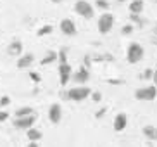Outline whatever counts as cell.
<instances>
[{
    "label": "cell",
    "mask_w": 157,
    "mask_h": 147,
    "mask_svg": "<svg viewBox=\"0 0 157 147\" xmlns=\"http://www.w3.org/2000/svg\"><path fill=\"white\" fill-rule=\"evenodd\" d=\"M155 31H157V24H155Z\"/></svg>",
    "instance_id": "35"
},
{
    "label": "cell",
    "mask_w": 157,
    "mask_h": 147,
    "mask_svg": "<svg viewBox=\"0 0 157 147\" xmlns=\"http://www.w3.org/2000/svg\"><path fill=\"white\" fill-rule=\"evenodd\" d=\"M33 62H35V55L33 54H24V55L21 54L17 62H16V66H17V69H26V68H29Z\"/></svg>",
    "instance_id": "11"
},
{
    "label": "cell",
    "mask_w": 157,
    "mask_h": 147,
    "mask_svg": "<svg viewBox=\"0 0 157 147\" xmlns=\"http://www.w3.org/2000/svg\"><path fill=\"white\" fill-rule=\"evenodd\" d=\"M52 31H54V26H50V24H45V26H42V28L36 31V35H38V37H45V35H50Z\"/></svg>",
    "instance_id": "20"
},
{
    "label": "cell",
    "mask_w": 157,
    "mask_h": 147,
    "mask_svg": "<svg viewBox=\"0 0 157 147\" xmlns=\"http://www.w3.org/2000/svg\"><path fill=\"white\" fill-rule=\"evenodd\" d=\"M59 28H60V31H62V35H66V37H74L76 35V24H74V21L73 19H69V18H66V19H62L60 21V24H59Z\"/></svg>",
    "instance_id": "8"
},
{
    "label": "cell",
    "mask_w": 157,
    "mask_h": 147,
    "mask_svg": "<svg viewBox=\"0 0 157 147\" xmlns=\"http://www.w3.org/2000/svg\"><path fill=\"white\" fill-rule=\"evenodd\" d=\"M97 26H98V31H100L102 35H107V33L112 30V26H114V16H112L111 12H104L100 18H98Z\"/></svg>",
    "instance_id": "4"
},
{
    "label": "cell",
    "mask_w": 157,
    "mask_h": 147,
    "mask_svg": "<svg viewBox=\"0 0 157 147\" xmlns=\"http://www.w3.org/2000/svg\"><path fill=\"white\" fill-rule=\"evenodd\" d=\"M10 104V97L9 95H2L0 97V107H5Z\"/></svg>",
    "instance_id": "25"
},
{
    "label": "cell",
    "mask_w": 157,
    "mask_h": 147,
    "mask_svg": "<svg viewBox=\"0 0 157 147\" xmlns=\"http://www.w3.org/2000/svg\"><path fill=\"white\" fill-rule=\"evenodd\" d=\"M143 55H145V50H143V47L136 42L133 43H129L128 45V50H126V59H128L129 64H136L140 61L143 59Z\"/></svg>",
    "instance_id": "1"
},
{
    "label": "cell",
    "mask_w": 157,
    "mask_h": 147,
    "mask_svg": "<svg viewBox=\"0 0 157 147\" xmlns=\"http://www.w3.org/2000/svg\"><path fill=\"white\" fill-rule=\"evenodd\" d=\"M71 76H73V68L69 66V62L59 64V83H60V87H66V85L71 81Z\"/></svg>",
    "instance_id": "6"
},
{
    "label": "cell",
    "mask_w": 157,
    "mask_h": 147,
    "mask_svg": "<svg viewBox=\"0 0 157 147\" xmlns=\"http://www.w3.org/2000/svg\"><path fill=\"white\" fill-rule=\"evenodd\" d=\"M90 97H92V101H93V102H100V101H102V93L97 92V90H93V92L90 93Z\"/></svg>",
    "instance_id": "26"
},
{
    "label": "cell",
    "mask_w": 157,
    "mask_h": 147,
    "mask_svg": "<svg viewBox=\"0 0 157 147\" xmlns=\"http://www.w3.org/2000/svg\"><path fill=\"white\" fill-rule=\"evenodd\" d=\"M48 120H50L52 125L60 123V120H62V107H60V104H52L50 106V109H48Z\"/></svg>",
    "instance_id": "10"
},
{
    "label": "cell",
    "mask_w": 157,
    "mask_h": 147,
    "mask_svg": "<svg viewBox=\"0 0 157 147\" xmlns=\"http://www.w3.org/2000/svg\"><path fill=\"white\" fill-rule=\"evenodd\" d=\"M52 2H54V4H59V2H62V0H52Z\"/></svg>",
    "instance_id": "33"
},
{
    "label": "cell",
    "mask_w": 157,
    "mask_h": 147,
    "mask_svg": "<svg viewBox=\"0 0 157 147\" xmlns=\"http://www.w3.org/2000/svg\"><path fill=\"white\" fill-rule=\"evenodd\" d=\"M116 2H121V4H123V2H126V0H116Z\"/></svg>",
    "instance_id": "34"
},
{
    "label": "cell",
    "mask_w": 157,
    "mask_h": 147,
    "mask_svg": "<svg viewBox=\"0 0 157 147\" xmlns=\"http://www.w3.org/2000/svg\"><path fill=\"white\" fill-rule=\"evenodd\" d=\"M67 92H69V101L83 102V101H86L88 97H90L92 88L85 87V85H79V87H74V88H71V90H67Z\"/></svg>",
    "instance_id": "3"
},
{
    "label": "cell",
    "mask_w": 157,
    "mask_h": 147,
    "mask_svg": "<svg viewBox=\"0 0 157 147\" xmlns=\"http://www.w3.org/2000/svg\"><path fill=\"white\" fill-rule=\"evenodd\" d=\"M95 7H97V9H100V10H107L111 5H109V2H107V0H97V2H95Z\"/></svg>",
    "instance_id": "21"
},
{
    "label": "cell",
    "mask_w": 157,
    "mask_h": 147,
    "mask_svg": "<svg viewBox=\"0 0 157 147\" xmlns=\"http://www.w3.org/2000/svg\"><path fill=\"white\" fill-rule=\"evenodd\" d=\"M60 97H62L64 101H69V92H60Z\"/></svg>",
    "instance_id": "31"
},
{
    "label": "cell",
    "mask_w": 157,
    "mask_h": 147,
    "mask_svg": "<svg viewBox=\"0 0 157 147\" xmlns=\"http://www.w3.org/2000/svg\"><path fill=\"white\" fill-rule=\"evenodd\" d=\"M7 54H9V55H21V54H23V42H21V40L10 42L9 47H7Z\"/></svg>",
    "instance_id": "14"
},
{
    "label": "cell",
    "mask_w": 157,
    "mask_h": 147,
    "mask_svg": "<svg viewBox=\"0 0 157 147\" xmlns=\"http://www.w3.org/2000/svg\"><path fill=\"white\" fill-rule=\"evenodd\" d=\"M26 137H28V140H35V142H40V140H42V132L31 126V128L26 130Z\"/></svg>",
    "instance_id": "16"
},
{
    "label": "cell",
    "mask_w": 157,
    "mask_h": 147,
    "mask_svg": "<svg viewBox=\"0 0 157 147\" xmlns=\"http://www.w3.org/2000/svg\"><path fill=\"white\" fill-rule=\"evenodd\" d=\"M152 80H154V85L157 87V71H154V76H152Z\"/></svg>",
    "instance_id": "32"
},
{
    "label": "cell",
    "mask_w": 157,
    "mask_h": 147,
    "mask_svg": "<svg viewBox=\"0 0 157 147\" xmlns=\"http://www.w3.org/2000/svg\"><path fill=\"white\" fill-rule=\"evenodd\" d=\"M7 118H9V113L7 111H0V123H4Z\"/></svg>",
    "instance_id": "28"
},
{
    "label": "cell",
    "mask_w": 157,
    "mask_h": 147,
    "mask_svg": "<svg viewBox=\"0 0 157 147\" xmlns=\"http://www.w3.org/2000/svg\"><path fill=\"white\" fill-rule=\"evenodd\" d=\"M109 83H112V85H123V80H109Z\"/></svg>",
    "instance_id": "30"
},
{
    "label": "cell",
    "mask_w": 157,
    "mask_h": 147,
    "mask_svg": "<svg viewBox=\"0 0 157 147\" xmlns=\"http://www.w3.org/2000/svg\"><path fill=\"white\" fill-rule=\"evenodd\" d=\"M128 125V116L124 113H119V114L114 118V132H123Z\"/></svg>",
    "instance_id": "12"
},
{
    "label": "cell",
    "mask_w": 157,
    "mask_h": 147,
    "mask_svg": "<svg viewBox=\"0 0 157 147\" xmlns=\"http://www.w3.org/2000/svg\"><path fill=\"white\" fill-rule=\"evenodd\" d=\"M143 7H145L143 0H131L129 2V12H133V14H142Z\"/></svg>",
    "instance_id": "15"
},
{
    "label": "cell",
    "mask_w": 157,
    "mask_h": 147,
    "mask_svg": "<svg viewBox=\"0 0 157 147\" xmlns=\"http://www.w3.org/2000/svg\"><path fill=\"white\" fill-rule=\"evenodd\" d=\"M129 21H135L136 24H143V19H140V14H133V12H129Z\"/></svg>",
    "instance_id": "24"
},
{
    "label": "cell",
    "mask_w": 157,
    "mask_h": 147,
    "mask_svg": "<svg viewBox=\"0 0 157 147\" xmlns=\"http://www.w3.org/2000/svg\"><path fill=\"white\" fill-rule=\"evenodd\" d=\"M52 62H57V52H52V50L47 52V55L40 61L42 66H48V64H52Z\"/></svg>",
    "instance_id": "17"
},
{
    "label": "cell",
    "mask_w": 157,
    "mask_h": 147,
    "mask_svg": "<svg viewBox=\"0 0 157 147\" xmlns=\"http://www.w3.org/2000/svg\"><path fill=\"white\" fill-rule=\"evenodd\" d=\"M57 62L59 64H66L67 62V49L66 47H60L59 52H57Z\"/></svg>",
    "instance_id": "18"
},
{
    "label": "cell",
    "mask_w": 157,
    "mask_h": 147,
    "mask_svg": "<svg viewBox=\"0 0 157 147\" xmlns=\"http://www.w3.org/2000/svg\"><path fill=\"white\" fill-rule=\"evenodd\" d=\"M35 121H36V116H35V114L19 116V118H16V120H14V126L17 130H28V128H31L33 125H35Z\"/></svg>",
    "instance_id": "7"
},
{
    "label": "cell",
    "mask_w": 157,
    "mask_h": 147,
    "mask_svg": "<svg viewBox=\"0 0 157 147\" xmlns=\"http://www.w3.org/2000/svg\"><path fill=\"white\" fill-rule=\"evenodd\" d=\"M142 133H143V137L147 138V140H150V142H155V140H157V126L145 125V126L142 128Z\"/></svg>",
    "instance_id": "13"
},
{
    "label": "cell",
    "mask_w": 157,
    "mask_h": 147,
    "mask_svg": "<svg viewBox=\"0 0 157 147\" xmlns=\"http://www.w3.org/2000/svg\"><path fill=\"white\" fill-rule=\"evenodd\" d=\"M133 31H135L133 24H126V26H123V30H121V35H131Z\"/></svg>",
    "instance_id": "22"
},
{
    "label": "cell",
    "mask_w": 157,
    "mask_h": 147,
    "mask_svg": "<svg viewBox=\"0 0 157 147\" xmlns=\"http://www.w3.org/2000/svg\"><path fill=\"white\" fill-rule=\"evenodd\" d=\"M29 78H31V81H35V83H40V80H42V76L36 73V71H31L29 73Z\"/></svg>",
    "instance_id": "27"
},
{
    "label": "cell",
    "mask_w": 157,
    "mask_h": 147,
    "mask_svg": "<svg viewBox=\"0 0 157 147\" xmlns=\"http://www.w3.org/2000/svg\"><path fill=\"white\" fill-rule=\"evenodd\" d=\"M135 99L136 101H154V99H157V87L154 85V87H142L138 88L136 92H135Z\"/></svg>",
    "instance_id": "5"
},
{
    "label": "cell",
    "mask_w": 157,
    "mask_h": 147,
    "mask_svg": "<svg viewBox=\"0 0 157 147\" xmlns=\"http://www.w3.org/2000/svg\"><path fill=\"white\" fill-rule=\"evenodd\" d=\"M155 2H157V0H155Z\"/></svg>",
    "instance_id": "37"
},
{
    "label": "cell",
    "mask_w": 157,
    "mask_h": 147,
    "mask_svg": "<svg viewBox=\"0 0 157 147\" xmlns=\"http://www.w3.org/2000/svg\"><path fill=\"white\" fill-rule=\"evenodd\" d=\"M28 114H35V111L28 106H23V107H19V109H16V118H19V116H28Z\"/></svg>",
    "instance_id": "19"
},
{
    "label": "cell",
    "mask_w": 157,
    "mask_h": 147,
    "mask_svg": "<svg viewBox=\"0 0 157 147\" xmlns=\"http://www.w3.org/2000/svg\"><path fill=\"white\" fill-rule=\"evenodd\" d=\"M105 113H107V107H102V109L98 111L97 114H95V118H97V120H100V118H102L104 114H105Z\"/></svg>",
    "instance_id": "29"
},
{
    "label": "cell",
    "mask_w": 157,
    "mask_h": 147,
    "mask_svg": "<svg viewBox=\"0 0 157 147\" xmlns=\"http://www.w3.org/2000/svg\"><path fill=\"white\" fill-rule=\"evenodd\" d=\"M155 35H157V31H155Z\"/></svg>",
    "instance_id": "36"
},
{
    "label": "cell",
    "mask_w": 157,
    "mask_h": 147,
    "mask_svg": "<svg viewBox=\"0 0 157 147\" xmlns=\"http://www.w3.org/2000/svg\"><path fill=\"white\" fill-rule=\"evenodd\" d=\"M152 76H154V69H145L142 73V80H152Z\"/></svg>",
    "instance_id": "23"
},
{
    "label": "cell",
    "mask_w": 157,
    "mask_h": 147,
    "mask_svg": "<svg viewBox=\"0 0 157 147\" xmlns=\"http://www.w3.org/2000/svg\"><path fill=\"white\" fill-rule=\"evenodd\" d=\"M90 80V71H88L86 66H83V68H79L76 73H73V76H71V81L78 83V85H85V83Z\"/></svg>",
    "instance_id": "9"
},
{
    "label": "cell",
    "mask_w": 157,
    "mask_h": 147,
    "mask_svg": "<svg viewBox=\"0 0 157 147\" xmlns=\"http://www.w3.org/2000/svg\"><path fill=\"white\" fill-rule=\"evenodd\" d=\"M74 12L81 16L85 19H92L95 16V7H93L88 0H78L76 4H74Z\"/></svg>",
    "instance_id": "2"
}]
</instances>
